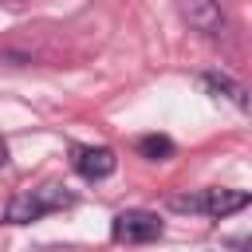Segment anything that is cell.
I'll list each match as a JSON object with an SVG mask.
<instances>
[{
  "label": "cell",
  "mask_w": 252,
  "mask_h": 252,
  "mask_svg": "<svg viewBox=\"0 0 252 252\" xmlns=\"http://www.w3.org/2000/svg\"><path fill=\"white\" fill-rule=\"evenodd\" d=\"M248 205V193L244 189H201V193H177L169 197V209L177 213H197V217H228V213H240Z\"/></svg>",
  "instance_id": "cell-2"
},
{
  "label": "cell",
  "mask_w": 252,
  "mask_h": 252,
  "mask_svg": "<svg viewBox=\"0 0 252 252\" xmlns=\"http://www.w3.org/2000/svg\"><path fill=\"white\" fill-rule=\"evenodd\" d=\"M181 16L193 32H201L209 39H220L228 32V16H224L220 0H181Z\"/></svg>",
  "instance_id": "cell-4"
},
{
  "label": "cell",
  "mask_w": 252,
  "mask_h": 252,
  "mask_svg": "<svg viewBox=\"0 0 252 252\" xmlns=\"http://www.w3.org/2000/svg\"><path fill=\"white\" fill-rule=\"evenodd\" d=\"M71 205H75V193H67L63 185L47 181L39 189H28V193L12 197L8 201V220L12 224H32V220H39L47 213H59V209H71Z\"/></svg>",
  "instance_id": "cell-1"
},
{
  "label": "cell",
  "mask_w": 252,
  "mask_h": 252,
  "mask_svg": "<svg viewBox=\"0 0 252 252\" xmlns=\"http://www.w3.org/2000/svg\"><path fill=\"white\" fill-rule=\"evenodd\" d=\"M138 154L150 161H165V158H173V142L165 134H146V138H138Z\"/></svg>",
  "instance_id": "cell-7"
},
{
  "label": "cell",
  "mask_w": 252,
  "mask_h": 252,
  "mask_svg": "<svg viewBox=\"0 0 252 252\" xmlns=\"http://www.w3.org/2000/svg\"><path fill=\"white\" fill-rule=\"evenodd\" d=\"M201 87L213 94V98H228L236 110H248V94H244V87L236 83V79H228V75H213V71H205L201 75Z\"/></svg>",
  "instance_id": "cell-6"
},
{
  "label": "cell",
  "mask_w": 252,
  "mask_h": 252,
  "mask_svg": "<svg viewBox=\"0 0 252 252\" xmlns=\"http://www.w3.org/2000/svg\"><path fill=\"white\" fill-rule=\"evenodd\" d=\"M8 161V146H4V138H0V165Z\"/></svg>",
  "instance_id": "cell-8"
},
{
  "label": "cell",
  "mask_w": 252,
  "mask_h": 252,
  "mask_svg": "<svg viewBox=\"0 0 252 252\" xmlns=\"http://www.w3.org/2000/svg\"><path fill=\"white\" fill-rule=\"evenodd\" d=\"M71 165H75L79 177L102 181V177H110V173L118 169V154H114L110 146H75V150H71Z\"/></svg>",
  "instance_id": "cell-5"
},
{
  "label": "cell",
  "mask_w": 252,
  "mask_h": 252,
  "mask_svg": "<svg viewBox=\"0 0 252 252\" xmlns=\"http://www.w3.org/2000/svg\"><path fill=\"white\" fill-rule=\"evenodd\" d=\"M161 232H165L161 217H158V213H146V209H126V213H118V217L110 220V236H114L118 244H150V240H158Z\"/></svg>",
  "instance_id": "cell-3"
}]
</instances>
